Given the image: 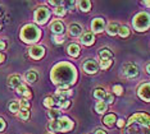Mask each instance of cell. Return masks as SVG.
<instances>
[{
  "instance_id": "6da1fadb",
  "label": "cell",
  "mask_w": 150,
  "mask_h": 134,
  "mask_svg": "<svg viewBox=\"0 0 150 134\" xmlns=\"http://www.w3.org/2000/svg\"><path fill=\"white\" fill-rule=\"evenodd\" d=\"M74 78H76L74 68L69 64H66V63L58 64L53 69L52 79L54 83H57L58 86H63V84L69 86L71 83H73Z\"/></svg>"
},
{
  "instance_id": "7a4b0ae2",
  "label": "cell",
  "mask_w": 150,
  "mask_h": 134,
  "mask_svg": "<svg viewBox=\"0 0 150 134\" xmlns=\"http://www.w3.org/2000/svg\"><path fill=\"white\" fill-rule=\"evenodd\" d=\"M41 36V32L35 25H27L21 31V39L25 42H36Z\"/></svg>"
},
{
  "instance_id": "3957f363",
  "label": "cell",
  "mask_w": 150,
  "mask_h": 134,
  "mask_svg": "<svg viewBox=\"0 0 150 134\" xmlns=\"http://www.w3.org/2000/svg\"><path fill=\"white\" fill-rule=\"evenodd\" d=\"M72 126H73V123L68 118H60V119L53 120L49 124V128L53 132H68L69 129H72Z\"/></svg>"
},
{
  "instance_id": "277c9868",
  "label": "cell",
  "mask_w": 150,
  "mask_h": 134,
  "mask_svg": "<svg viewBox=\"0 0 150 134\" xmlns=\"http://www.w3.org/2000/svg\"><path fill=\"white\" fill-rule=\"evenodd\" d=\"M134 26L137 31H145L150 27V15L148 13H140L135 17Z\"/></svg>"
},
{
  "instance_id": "5b68a950",
  "label": "cell",
  "mask_w": 150,
  "mask_h": 134,
  "mask_svg": "<svg viewBox=\"0 0 150 134\" xmlns=\"http://www.w3.org/2000/svg\"><path fill=\"white\" fill-rule=\"evenodd\" d=\"M50 17V12L46 8H39L35 12V22L39 25H44Z\"/></svg>"
},
{
  "instance_id": "8992f818",
  "label": "cell",
  "mask_w": 150,
  "mask_h": 134,
  "mask_svg": "<svg viewBox=\"0 0 150 134\" xmlns=\"http://www.w3.org/2000/svg\"><path fill=\"white\" fill-rule=\"evenodd\" d=\"M123 74L126 75L127 78H134L139 74V70H137V67L132 63H126L123 65Z\"/></svg>"
},
{
  "instance_id": "52a82bcc",
  "label": "cell",
  "mask_w": 150,
  "mask_h": 134,
  "mask_svg": "<svg viewBox=\"0 0 150 134\" xmlns=\"http://www.w3.org/2000/svg\"><path fill=\"white\" fill-rule=\"evenodd\" d=\"M139 96L141 97L144 101L150 102V83H144L141 87L139 88Z\"/></svg>"
},
{
  "instance_id": "ba28073f",
  "label": "cell",
  "mask_w": 150,
  "mask_h": 134,
  "mask_svg": "<svg viewBox=\"0 0 150 134\" xmlns=\"http://www.w3.org/2000/svg\"><path fill=\"white\" fill-rule=\"evenodd\" d=\"M44 54H45V49L42 46H32L30 49V55L33 59H41Z\"/></svg>"
},
{
  "instance_id": "9c48e42d",
  "label": "cell",
  "mask_w": 150,
  "mask_h": 134,
  "mask_svg": "<svg viewBox=\"0 0 150 134\" xmlns=\"http://www.w3.org/2000/svg\"><path fill=\"white\" fill-rule=\"evenodd\" d=\"M83 70L88 74H94L98 72V64L93 60H87L83 63Z\"/></svg>"
},
{
  "instance_id": "30bf717a",
  "label": "cell",
  "mask_w": 150,
  "mask_h": 134,
  "mask_svg": "<svg viewBox=\"0 0 150 134\" xmlns=\"http://www.w3.org/2000/svg\"><path fill=\"white\" fill-rule=\"evenodd\" d=\"M91 27H93L94 32H99V33H100L101 31L104 29V27H105L104 19H101V18H95V19L93 20V25H91Z\"/></svg>"
},
{
  "instance_id": "8fae6325",
  "label": "cell",
  "mask_w": 150,
  "mask_h": 134,
  "mask_svg": "<svg viewBox=\"0 0 150 134\" xmlns=\"http://www.w3.org/2000/svg\"><path fill=\"white\" fill-rule=\"evenodd\" d=\"M22 83V81H21V77L19 75H11L9 77V79H8V86L11 88H17V87H19Z\"/></svg>"
},
{
  "instance_id": "7c38bea8",
  "label": "cell",
  "mask_w": 150,
  "mask_h": 134,
  "mask_svg": "<svg viewBox=\"0 0 150 134\" xmlns=\"http://www.w3.org/2000/svg\"><path fill=\"white\" fill-rule=\"evenodd\" d=\"M81 42L83 45H93L94 43V33L93 32H85L81 37Z\"/></svg>"
},
{
  "instance_id": "4fadbf2b",
  "label": "cell",
  "mask_w": 150,
  "mask_h": 134,
  "mask_svg": "<svg viewBox=\"0 0 150 134\" xmlns=\"http://www.w3.org/2000/svg\"><path fill=\"white\" fill-rule=\"evenodd\" d=\"M52 31L54 33H58V35H62L63 33V31H64V26H63V23L62 22H59V20H55V22H53L52 23Z\"/></svg>"
},
{
  "instance_id": "5bb4252c",
  "label": "cell",
  "mask_w": 150,
  "mask_h": 134,
  "mask_svg": "<svg viewBox=\"0 0 150 134\" xmlns=\"http://www.w3.org/2000/svg\"><path fill=\"white\" fill-rule=\"evenodd\" d=\"M17 92H18L19 95H22L23 97H26V98H30L31 97V92H30V89L26 87L25 84H21L19 87H17Z\"/></svg>"
},
{
  "instance_id": "9a60e30c",
  "label": "cell",
  "mask_w": 150,
  "mask_h": 134,
  "mask_svg": "<svg viewBox=\"0 0 150 134\" xmlns=\"http://www.w3.org/2000/svg\"><path fill=\"white\" fill-rule=\"evenodd\" d=\"M68 54L71 55V56H77L78 54H80V51H81V49H80V46H78L77 43H71L69 46H68Z\"/></svg>"
},
{
  "instance_id": "2e32d148",
  "label": "cell",
  "mask_w": 150,
  "mask_h": 134,
  "mask_svg": "<svg viewBox=\"0 0 150 134\" xmlns=\"http://www.w3.org/2000/svg\"><path fill=\"white\" fill-rule=\"evenodd\" d=\"M107 109H108V105L104 101H99L96 106H95V110H96L98 114H103V112L107 111Z\"/></svg>"
},
{
  "instance_id": "e0dca14e",
  "label": "cell",
  "mask_w": 150,
  "mask_h": 134,
  "mask_svg": "<svg viewBox=\"0 0 150 134\" xmlns=\"http://www.w3.org/2000/svg\"><path fill=\"white\" fill-rule=\"evenodd\" d=\"M81 32H82V28H81L80 25H72L69 27V33L72 36H78Z\"/></svg>"
},
{
  "instance_id": "ac0fdd59",
  "label": "cell",
  "mask_w": 150,
  "mask_h": 134,
  "mask_svg": "<svg viewBox=\"0 0 150 134\" xmlns=\"http://www.w3.org/2000/svg\"><path fill=\"white\" fill-rule=\"evenodd\" d=\"M118 29H119V26L117 25V23H110V25L108 26V33L109 35H112V36H114V35H117L118 33Z\"/></svg>"
},
{
  "instance_id": "d6986e66",
  "label": "cell",
  "mask_w": 150,
  "mask_h": 134,
  "mask_svg": "<svg viewBox=\"0 0 150 134\" xmlns=\"http://www.w3.org/2000/svg\"><path fill=\"white\" fill-rule=\"evenodd\" d=\"M114 121H117V118H115V115H113V114H109L104 118V124L108 126H112L114 124Z\"/></svg>"
},
{
  "instance_id": "ffe728a7",
  "label": "cell",
  "mask_w": 150,
  "mask_h": 134,
  "mask_svg": "<svg viewBox=\"0 0 150 134\" xmlns=\"http://www.w3.org/2000/svg\"><path fill=\"white\" fill-rule=\"evenodd\" d=\"M78 6L82 12H88L91 8V3L90 1H86V0H82V1H78Z\"/></svg>"
},
{
  "instance_id": "44dd1931",
  "label": "cell",
  "mask_w": 150,
  "mask_h": 134,
  "mask_svg": "<svg viewBox=\"0 0 150 134\" xmlns=\"http://www.w3.org/2000/svg\"><path fill=\"white\" fill-rule=\"evenodd\" d=\"M19 110H21L19 102H17V101H12L11 104H9V111L13 112V114H16V112H19Z\"/></svg>"
},
{
  "instance_id": "7402d4cb",
  "label": "cell",
  "mask_w": 150,
  "mask_h": 134,
  "mask_svg": "<svg viewBox=\"0 0 150 134\" xmlns=\"http://www.w3.org/2000/svg\"><path fill=\"white\" fill-rule=\"evenodd\" d=\"M36 79H37V74L35 73V72H33V70L27 72V74H26V81L27 82L33 83V82H36Z\"/></svg>"
},
{
  "instance_id": "603a6c76",
  "label": "cell",
  "mask_w": 150,
  "mask_h": 134,
  "mask_svg": "<svg viewBox=\"0 0 150 134\" xmlns=\"http://www.w3.org/2000/svg\"><path fill=\"white\" fill-rule=\"evenodd\" d=\"M94 96H95V98H98V100H104V97H105L104 89L103 88H96L94 91Z\"/></svg>"
},
{
  "instance_id": "cb8c5ba5",
  "label": "cell",
  "mask_w": 150,
  "mask_h": 134,
  "mask_svg": "<svg viewBox=\"0 0 150 134\" xmlns=\"http://www.w3.org/2000/svg\"><path fill=\"white\" fill-rule=\"evenodd\" d=\"M99 55H100V59H112V56H113L112 53L108 49H103Z\"/></svg>"
},
{
  "instance_id": "d4e9b609",
  "label": "cell",
  "mask_w": 150,
  "mask_h": 134,
  "mask_svg": "<svg viewBox=\"0 0 150 134\" xmlns=\"http://www.w3.org/2000/svg\"><path fill=\"white\" fill-rule=\"evenodd\" d=\"M110 65H112L110 59H100V65H99V67H100L101 69H108Z\"/></svg>"
},
{
  "instance_id": "484cf974",
  "label": "cell",
  "mask_w": 150,
  "mask_h": 134,
  "mask_svg": "<svg viewBox=\"0 0 150 134\" xmlns=\"http://www.w3.org/2000/svg\"><path fill=\"white\" fill-rule=\"evenodd\" d=\"M18 116L22 120H27L30 118V111H28V110H26V109H21V110H19V112H18Z\"/></svg>"
},
{
  "instance_id": "4316f807",
  "label": "cell",
  "mask_w": 150,
  "mask_h": 134,
  "mask_svg": "<svg viewBox=\"0 0 150 134\" xmlns=\"http://www.w3.org/2000/svg\"><path fill=\"white\" fill-rule=\"evenodd\" d=\"M60 116V111H58V110H55V109H52L49 111V118L50 119H53V120H57L58 118Z\"/></svg>"
},
{
  "instance_id": "83f0119b",
  "label": "cell",
  "mask_w": 150,
  "mask_h": 134,
  "mask_svg": "<svg viewBox=\"0 0 150 134\" xmlns=\"http://www.w3.org/2000/svg\"><path fill=\"white\" fill-rule=\"evenodd\" d=\"M118 33H119V36H122V37H127L129 35V29L127 28V27L122 26V27H119Z\"/></svg>"
},
{
  "instance_id": "f1b7e54d",
  "label": "cell",
  "mask_w": 150,
  "mask_h": 134,
  "mask_svg": "<svg viewBox=\"0 0 150 134\" xmlns=\"http://www.w3.org/2000/svg\"><path fill=\"white\" fill-rule=\"evenodd\" d=\"M55 104L57 102L54 101V98H52V97H46L44 100V106H46V107H53Z\"/></svg>"
},
{
  "instance_id": "f546056e",
  "label": "cell",
  "mask_w": 150,
  "mask_h": 134,
  "mask_svg": "<svg viewBox=\"0 0 150 134\" xmlns=\"http://www.w3.org/2000/svg\"><path fill=\"white\" fill-rule=\"evenodd\" d=\"M54 13L59 17H63L66 14V8H64V6H57V8L54 9Z\"/></svg>"
},
{
  "instance_id": "4dcf8cb0",
  "label": "cell",
  "mask_w": 150,
  "mask_h": 134,
  "mask_svg": "<svg viewBox=\"0 0 150 134\" xmlns=\"http://www.w3.org/2000/svg\"><path fill=\"white\" fill-rule=\"evenodd\" d=\"M19 106H21V109L28 110V109H30V102L27 101L26 98H23V100H21V102H19Z\"/></svg>"
},
{
  "instance_id": "1f68e13d",
  "label": "cell",
  "mask_w": 150,
  "mask_h": 134,
  "mask_svg": "<svg viewBox=\"0 0 150 134\" xmlns=\"http://www.w3.org/2000/svg\"><path fill=\"white\" fill-rule=\"evenodd\" d=\"M58 104H59L60 107H68V106L71 105V102L68 101L67 98H64V100H60V101H58Z\"/></svg>"
},
{
  "instance_id": "d6a6232c",
  "label": "cell",
  "mask_w": 150,
  "mask_h": 134,
  "mask_svg": "<svg viewBox=\"0 0 150 134\" xmlns=\"http://www.w3.org/2000/svg\"><path fill=\"white\" fill-rule=\"evenodd\" d=\"M113 101H114L113 95H105V97H104V102H105V104H112Z\"/></svg>"
},
{
  "instance_id": "836d02e7",
  "label": "cell",
  "mask_w": 150,
  "mask_h": 134,
  "mask_svg": "<svg viewBox=\"0 0 150 134\" xmlns=\"http://www.w3.org/2000/svg\"><path fill=\"white\" fill-rule=\"evenodd\" d=\"M113 91H114L117 95H122V93H123V88H122L121 86H118V84L113 87Z\"/></svg>"
},
{
  "instance_id": "e575fe53",
  "label": "cell",
  "mask_w": 150,
  "mask_h": 134,
  "mask_svg": "<svg viewBox=\"0 0 150 134\" xmlns=\"http://www.w3.org/2000/svg\"><path fill=\"white\" fill-rule=\"evenodd\" d=\"M53 41L55 43H62L63 42V37H58V36H53Z\"/></svg>"
},
{
  "instance_id": "d590c367",
  "label": "cell",
  "mask_w": 150,
  "mask_h": 134,
  "mask_svg": "<svg viewBox=\"0 0 150 134\" xmlns=\"http://www.w3.org/2000/svg\"><path fill=\"white\" fill-rule=\"evenodd\" d=\"M4 128H5V123H4V120L0 118V132H1Z\"/></svg>"
},
{
  "instance_id": "8d00e7d4",
  "label": "cell",
  "mask_w": 150,
  "mask_h": 134,
  "mask_svg": "<svg viewBox=\"0 0 150 134\" xmlns=\"http://www.w3.org/2000/svg\"><path fill=\"white\" fill-rule=\"evenodd\" d=\"M117 125L119 126V128H121V126H123V125H125V120H122V119L118 120V121H117Z\"/></svg>"
},
{
  "instance_id": "74e56055",
  "label": "cell",
  "mask_w": 150,
  "mask_h": 134,
  "mask_svg": "<svg viewBox=\"0 0 150 134\" xmlns=\"http://www.w3.org/2000/svg\"><path fill=\"white\" fill-rule=\"evenodd\" d=\"M95 134H107V133H105L103 129H96L95 130Z\"/></svg>"
},
{
  "instance_id": "f35d334b",
  "label": "cell",
  "mask_w": 150,
  "mask_h": 134,
  "mask_svg": "<svg viewBox=\"0 0 150 134\" xmlns=\"http://www.w3.org/2000/svg\"><path fill=\"white\" fill-rule=\"evenodd\" d=\"M4 59H5L4 54H1V53H0V63H3V61H4Z\"/></svg>"
},
{
  "instance_id": "ab89813d",
  "label": "cell",
  "mask_w": 150,
  "mask_h": 134,
  "mask_svg": "<svg viewBox=\"0 0 150 134\" xmlns=\"http://www.w3.org/2000/svg\"><path fill=\"white\" fill-rule=\"evenodd\" d=\"M3 49H5V43L3 41H0V50H3Z\"/></svg>"
},
{
  "instance_id": "60d3db41",
  "label": "cell",
  "mask_w": 150,
  "mask_h": 134,
  "mask_svg": "<svg viewBox=\"0 0 150 134\" xmlns=\"http://www.w3.org/2000/svg\"><path fill=\"white\" fill-rule=\"evenodd\" d=\"M146 72H148V73L150 74V64H148V65H146Z\"/></svg>"
},
{
  "instance_id": "b9f144b4",
  "label": "cell",
  "mask_w": 150,
  "mask_h": 134,
  "mask_svg": "<svg viewBox=\"0 0 150 134\" xmlns=\"http://www.w3.org/2000/svg\"><path fill=\"white\" fill-rule=\"evenodd\" d=\"M144 4H145L146 6H150V1H144Z\"/></svg>"
}]
</instances>
